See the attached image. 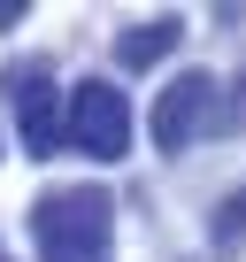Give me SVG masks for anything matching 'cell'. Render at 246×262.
Instances as JSON below:
<instances>
[{"mask_svg": "<svg viewBox=\"0 0 246 262\" xmlns=\"http://www.w3.org/2000/svg\"><path fill=\"white\" fill-rule=\"evenodd\" d=\"M31 231H39V262H108L115 247V201L100 185H62L31 201Z\"/></svg>", "mask_w": 246, "mask_h": 262, "instance_id": "obj_1", "label": "cell"}, {"mask_svg": "<svg viewBox=\"0 0 246 262\" xmlns=\"http://www.w3.org/2000/svg\"><path fill=\"white\" fill-rule=\"evenodd\" d=\"M16 139H23V155H31V162H54V155L69 147L62 93H54L39 70H23V77H16Z\"/></svg>", "mask_w": 246, "mask_h": 262, "instance_id": "obj_4", "label": "cell"}, {"mask_svg": "<svg viewBox=\"0 0 246 262\" xmlns=\"http://www.w3.org/2000/svg\"><path fill=\"white\" fill-rule=\"evenodd\" d=\"M208 116H215V77L208 70H185V77H169L162 85V100H154V155L162 162H177L200 131H208Z\"/></svg>", "mask_w": 246, "mask_h": 262, "instance_id": "obj_3", "label": "cell"}, {"mask_svg": "<svg viewBox=\"0 0 246 262\" xmlns=\"http://www.w3.org/2000/svg\"><path fill=\"white\" fill-rule=\"evenodd\" d=\"M177 39H185V24H177V16H154V24H139V31L115 39V62H123V70H154Z\"/></svg>", "mask_w": 246, "mask_h": 262, "instance_id": "obj_5", "label": "cell"}, {"mask_svg": "<svg viewBox=\"0 0 246 262\" xmlns=\"http://www.w3.org/2000/svg\"><path fill=\"white\" fill-rule=\"evenodd\" d=\"M0 262H8V254H0Z\"/></svg>", "mask_w": 246, "mask_h": 262, "instance_id": "obj_8", "label": "cell"}, {"mask_svg": "<svg viewBox=\"0 0 246 262\" xmlns=\"http://www.w3.org/2000/svg\"><path fill=\"white\" fill-rule=\"evenodd\" d=\"M238 239H246V193H231L215 208V254H238Z\"/></svg>", "mask_w": 246, "mask_h": 262, "instance_id": "obj_6", "label": "cell"}, {"mask_svg": "<svg viewBox=\"0 0 246 262\" xmlns=\"http://www.w3.org/2000/svg\"><path fill=\"white\" fill-rule=\"evenodd\" d=\"M62 123H69V147L92 155V162H123L131 155V100L108 77H77L69 100H62Z\"/></svg>", "mask_w": 246, "mask_h": 262, "instance_id": "obj_2", "label": "cell"}, {"mask_svg": "<svg viewBox=\"0 0 246 262\" xmlns=\"http://www.w3.org/2000/svg\"><path fill=\"white\" fill-rule=\"evenodd\" d=\"M208 131H246V77L231 85V108H215V116H208Z\"/></svg>", "mask_w": 246, "mask_h": 262, "instance_id": "obj_7", "label": "cell"}]
</instances>
